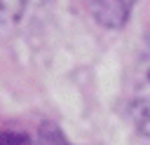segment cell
Here are the masks:
<instances>
[{
	"label": "cell",
	"mask_w": 150,
	"mask_h": 145,
	"mask_svg": "<svg viewBox=\"0 0 150 145\" xmlns=\"http://www.w3.org/2000/svg\"><path fill=\"white\" fill-rule=\"evenodd\" d=\"M129 115L136 129L150 138V98H131L129 103Z\"/></svg>",
	"instance_id": "obj_3"
},
{
	"label": "cell",
	"mask_w": 150,
	"mask_h": 145,
	"mask_svg": "<svg viewBox=\"0 0 150 145\" xmlns=\"http://www.w3.org/2000/svg\"><path fill=\"white\" fill-rule=\"evenodd\" d=\"M136 0H91V14L103 28H122L134 9Z\"/></svg>",
	"instance_id": "obj_1"
},
{
	"label": "cell",
	"mask_w": 150,
	"mask_h": 145,
	"mask_svg": "<svg viewBox=\"0 0 150 145\" xmlns=\"http://www.w3.org/2000/svg\"><path fill=\"white\" fill-rule=\"evenodd\" d=\"M26 9V0H0V19L5 26H12L21 19Z\"/></svg>",
	"instance_id": "obj_4"
},
{
	"label": "cell",
	"mask_w": 150,
	"mask_h": 145,
	"mask_svg": "<svg viewBox=\"0 0 150 145\" xmlns=\"http://www.w3.org/2000/svg\"><path fill=\"white\" fill-rule=\"evenodd\" d=\"M2 145H30V140H28L23 133H12V131H5V136H2Z\"/></svg>",
	"instance_id": "obj_6"
},
{
	"label": "cell",
	"mask_w": 150,
	"mask_h": 145,
	"mask_svg": "<svg viewBox=\"0 0 150 145\" xmlns=\"http://www.w3.org/2000/svg\"><path fill=\"white\" fill-rule=\"evenodd\" d=\"M42 143H45V145H68V143L63 140L61 131H59V129H54V126H52V129L42 136Z\"/></svg>",
	"instance_id": "obj_5"
},
{
	"label": "cell",
	"mask_w": 150,
	"mask_h": 145,
	"mask_svg": "<svg viewBox=\"0 0 150 145\" xmlns=\"http://www.w3.org/2000/svg\"><path fill=\"white\" fill-rule=\"evenodd\" d=\"M134 98H150V37L145 40L138 61H136V75H134Z\"/></svg>",
	"instance_id": "obj_2"
}]
</instances>
